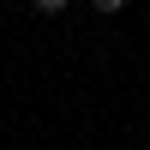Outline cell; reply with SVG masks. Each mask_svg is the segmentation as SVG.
Returning <instances> with one entry per match:
<instances>
[{
    "instance_id": "1",
    "label": "cell",
    "mask_w": 150,
    "mask_h": 150,
    "mask_svg": "<svg viewBox=\"0 0 150 150\" xmlns=\"http://www.w3.org/2000/svg\"><path fill=\"white\" fill-rule=\"evenodd\" d=\"M36 12H42V18H54V12H66V0H30Z\"/></svg>"
},
{
    "instance_id": "2",
    "label": "cell",
    "mask_w": 150,
    "mask_h": 150,
    "mask_svg": "<svg viewBox=\"0 0 150 150\" xmlns=\"http://www.w3.org/2000/svg\"><path fill=\"white\" fill-rule=\"evenodd\" d=\"M90 6H96V12H120L126 0H90Z\"/></svg>"
}]
</instances>
